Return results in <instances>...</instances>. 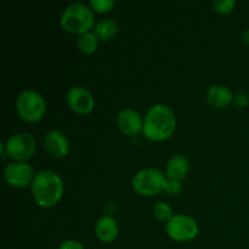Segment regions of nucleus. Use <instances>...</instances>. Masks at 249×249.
<instances>
[{
	"label": "nucleus",
	"mask_w": 249,
	"mask_h": 249,
	"mask_svg": "<svg viewBox=\"0 0 249 249\" xmlns=\"http://www.w3.org/2000/svg\"><path fill=\"white\" fill-rule=\"evenodd\" d=\"M2 146V153L15 162H24L33 156L36 140L29 133H16L10 136Z\"/></svg>",
	"instance_id": "423d86ee"
},
{
	"label": "nucleus",
	"mask_w": 249,
	"mask_h": 249,
	"mask_svg": "<svg viewBox=\"0 0 249 249\" xmlns=\"http://www.w3.org/2000/svg\"><path fill=\"white\" fill-rule=\"evenodd\" d=\"M207 101L215 108H223L233 101V94L226 85H213L207 91Z\"/></svg>",
	"instance_id": "ddd939ff"
},
{
	"label": "nucleus",
	"mask_w": 249,
	"mask_h": 249,
	"mask_svg": "<svg viewBox=\"0 0 249 249\" xmlns=\"http://www.w3.org/2000/svg\"><path fill=\"white\" fill-rule=\"evenodd\" d=\"M235 0H216L213 2V7L219 14H229L235 7Z\"/></svg>",
	"instance_id": "aec40b11"
},
{
	"label": "nucleus",
	"mask_w": 249,
	"mask_h": 249,
	"mask_svg": "<svg viewBox=\"0 0 249 249\" xmlns=\"http://www.w3.org/2000/svg\"><path fill=\"white\" fill-rule=\"evenodd\" d=\"M117 125L125 135H135L142 130L143 122L140 113L134 108H123L117 116Z\"/></svg>",
	"instance_id": "9d476101"
},
{
	"label": "nucleus",
	"mask_w": 249,
	"mask_h": 249,
	"mask_svg": "<svg viewBox=\"0 0 249 249\" xmlns=\"http://www.w3.org/2000/svg\"><path fill=\"white\" fill-rule=\"evenodd\" d=\"M190 169V163L185 156L182 155H175L168 160L167 165H165V173H167L168 178L170 179H177L181 181L187 175Z\"/></svg>",
	"instance_id": "4468645a"
},
{
	"label": "nucleus",
	"mask_w": 249,
	"mask_h": 249,
	"mask_svg": "<svg viewBox=\"0 0 249 249\" xmlns=\"http://www.w3.org/2000/svg\"><path fill=\"white\" fill-rule=\"evenodd\" d=\"M58 249H84L83 245L75 240H67L60 245Z\"/></svg>",
	"instance_id": "4be33fe9"
},
{
	"label": "nucleus",
	"mask_w": 249,
	"mask_h": 249,
	"mask_svg": "<svg viewBox=\"0 0 249 249\" xmlns=\"http://www.w3.org/2000/svg\"><path fill=\"white\" fill-rule=\"evenodd\" d=\"M119 232L118 224L112 216L105 215L96 221L95 233L97 238L104 243H111L117 238Z\"/></svg>",
	"instance_id": "f8f14e48"
},
{
	"label": "nucleus",
	"mask_w": 249,
	"mask_h": 249,
	"mask_svg": "<svg viewBox=\"0 0 249 249\" xmlns=\"http://www.w3.org/2000/svg\"><path fill=\"white\" fill-rule=\"evenodd\" d=\"M94 33L96 34L99 40H109L118 33V23L113 18H102L95 23Z\"/></svg>",
	"instance_id": "2eb2a0df"
},
{
	"label": "nucleus",
	"mask_w": 249,
	"mask_h": 249,
	"mask_svg": "<svg viewBox=\"0 0 249 249\" xmlns=\"http://www.w3.org/2000/svg\"><path fill=\"white\" fill-rule=\"evenodd\" d=\"M32 192L36 204L43 208L56 206L62 198L63 181L58 174L51 170H41L34 175Z\"/></svg>",
	"instance_id": "f03ea898"
},
{
	"label": "nucleus",
	"mask_w": 249,
	"mask_h": 249,
	"mask_svg": "<svg viewBox=\"0 0 249 249\" xmlns=\"http://www.w3.org/2000/svg\"><path fill=\"white\" fill-rule=\"evenodd\" d=\"M90 7L96 12H107L114 6V0H90Z\"/></svg>",
	"instance_id": "6ab92c4d"
},
{
	"label": "nucleus",
	"mask_w": 249,
	"mask_h": 249,
	"mask_svg": "<svg viewBox=\"0 0 249 249\" xmlns=\"http://www.w3.org/2000/svg\"><path fill=\"white\" fill-rule=\"evenodd\" d=\"M153 214H155L156 218L160 221H169L173 218V209L165 202H158L153 207Z\"/></svg>",
	"instance_id": "f3484780"
},
{
	"label": "nucleus",
	"mask_w": 249,
	"mask_h": 249,
	"mask_svg": "<svg viewBox=\"0 0 249 249\" xmlns=\"http://www.w3.org/2000/svg\"><path fill=\"white\" fill-rule=\"evenodd\" d=\"M168 236L178 242L191 241L198 235V225L194 218L185 214H175L165 226Z\"/></svg>",
	"instance_id": "0eeeda50"
},
{
	"label": "nucleus",
	"mask_w": 249,
	"mask_h": 249,
	"mask_svg": "<svg viewBox=\"0 0 249 249\" xmlns=\"http://www.w3.org/2000/svg\"><path fill=\"white\" fill-rule=\"evenodd\" d=\"M4 178L9 185L22 189L33 181V168L26 162H12L5 167Z\"/></svg>",
	"instance_id": "6e6552de"
},
{
	"label": "nucleus",
	"mask_w": 249,
	"mask_h": 249,
	"mask_svg": "<svg viewBox=\"0 0 249 249\" xmlns=\"http://www.w3.org/2000/svg\"><path fill=\"white\" fill-rule=\"evenodd\" d=\"M167 178L156 168H146L136 173L133 178V189L141 196H155L164 190Z\"/></svg>",
	"instance_id": "39448f33"
},
{
	"label": "nucleus",
	"mask_w": 249,
	"mask_h": 249,
	"mask_svg": "<svg viewBox=\"0 0 249 249\" xmlns=\"http://www.w3.org/2000/svg\"><path fill=\"white\" fill-rule=\"evenodd\" d=\"M60 22L65 31L80 36L95 26V15L84 2H73L63 10Z\"/></svg>",
	"instance_id": "7ed1b4c3"
},
{
	"label": "nucleus",
	"mask_w": 249,
	"mask_h": 249,
	"mask_svg": "<svg viewBox=\"0 0 249 249\" xmlns=\"http://www.w3.org/2000/svg\"><path fill=\"white\" fill-rule=\"evenodd\" d=\"M243 38H245V40L249 44V29H247V31H246L245 33H243Z\"/></svg>",
	"instance_id": "5701e85b"
},
{
	"label": "nucleus",
	"mask_w": 249,
	"mask_h": 249,
	"mask_svg": "<svg viewBox=\"0 0 249 249\" xmlns=\"http://www.w3.org/2000/svg\"><path fill=\"white\" fill-rule=\"evenodd\" d=\"M233 101L238 107H246L249 104V97L245 92H237L233 95Z\"/></svg>",
	"instance_id": "412c9836"
},
{
	"label": "nucleus",
	"mask_w": 249,
	"mask_h": 249,
	"mask_svg": "<svg viewBox=\"0 0 249 249\" xmlns=\"http://www.w3.org/2000/svg\"><path fill=\"white\" fill-rule=\"evenodd\" d=\"M67 104L79 114H87L94 109L95 100L89 90L82 87H73L67 92Z\"/></svg>",
	"instance_id": "1a4fd4ad"
},
{
	"label": "nucleus",
	"mask_w": 249,
	"mask_h": 249,
	"mask_svg": "<svg viewBox=\"0 0 249 249\" xmlns=\"http://www.w3.org/2000/svg\"><path fill=\"white\" fill-rule=\"evenodd\" d=\"M177 128V118L169 106L156 104L150 107L143 121L142 131L148 140L163 141L169 139Z\"/></svg>",
	"instance_id": "f257e3e1"
},
{
	"label": "nucleus",
	"mask_w": 249,
	"mask_h": 249,
	"mask_svg": "<svg viewBox=\"0 0 249 249\" xmlns=\"http://www.w3.org/2000/svg\"><path fill=\"white\" fill-rule=\"evenodd\" d=\"M182 190H184V187H182V184L180 180L167 178V181H165V185H164V190H163L165 194H168L169 196H178V195L181 194Z\"/></svg>",
	"instance_id": "a211bd4d"
},
{
	"label": "nucleus",
	"mask_w": 249,
	"mask_h": 249,
	"mask_svg": "<svg viewBox=\"0 0 249 249\" xmlns=\"http://www.w3.org/2000/svg\"><path fill=\"white\" fill-rule=\"evenodd\" d=\"M99 41V38H97L94 32H87V33H83L78 36L77 45L82 53L90 55V53H94L97 50Z\"/></svg>",
	"instance_id": "dca6fc26"
},
{
	"label": "nucleus",
	"mask_w": 249,
	"mask_h": 249,
	"mask_svg": "<svg viewBox=\"0 0 249 249\" xmlns=\"http://www.w3.org/2000/svg\"><path fill=\"white\" fill-rule=\"evenodd\" d=\"M16 111L23 121L38 122L45 114V100L36 90H24L17 96Z\"/></svg>",
	"instance_id": "20e7f679"
},
{
	"label": "nucleus",
	"mask_w": 249,
	"mask_h": 249,
	"mask_svg": "<svg viewBox=\"0 0 249 249\" xmlns=\"http://www.w3.org/2000/svg\"><path fill=\"white\" fill-rule=\"evenodd\" d=\"M45 150L53 158H63L70 152V141L68 138L60 130L49 131L44 139Z\"/></svg>",
	"instance_id": "9b49d317"
}]
</instances>
